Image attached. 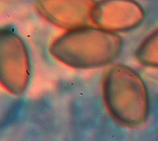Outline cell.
<instances>
[{
	"label": "cell",
	"mask_w": 158,
	"mask_h": 141,
	"mask_svg": "<svg viewBox=\"0 0 158 141\" xmlns=\"http://www.w3.org/2000/svg\"><path fill=\"white\" fill-rule=\"evenodd\" d=\"M121 46V39L115 33L86 25L56 37L50 53L69 67L90 69L110 63L118 55Z\"/></svg>",
	"instance_id": "obj_1"
},
{
	"label": "cell",
	"mask_w": 158,
	"mask_h": 141,
	"mask_svg": "<svg viewBox=\"0 0 158 141\" xmlns=\"http://www.w3.org/2000/svg\"><path fill=\"white\" fill-rule=\"evenodd\" d=\"M94 3L83 1H42L38 3L41 15L66 31L86 26L92 22Z\"/></svg>",
	"instance_id": "obj_5"
},
{
	"label": "cell",
	"mask_w": 158,
	"mask_h": 141,
	"mask_svg": "<svg viewBox=\"0 0 158 141\" xmlns=\"http://www.w3.org/2000/svg\"><path fill=\"white\" fill-rule=\"evenodd\" d=\"M145 17L143 7L131 1L98 3L92 12V23L97 27L112 33L135 28L141 24Z\"/></svg>",
	"instance_id": "obj_4"
},
{
	"label": "cell",
	"mask_w": 158,
	"mask_h": 141,
	"mask_svg": "<svg viewBox=\"0 0 158 141\" xmlns=\"http://www.w3.org/2000/svg\"><path fill=\"white\" fill-rule=\"evenodd\" d=\"M135 58L142 65L158 69V27L140 43L135 51Z\"/></svg>",
	"instance_id": "obj_6"
},
{
	"label": "cell",
	"mask_w": 158,
	"mask_h": 141,
	"mask_svg": "<svg viewBox=\"0 0 158 141\" xmlns=\"http://www.w3.org/2000/svg\"><path fill=\"white\" fill-rule=\"evenodd\" d=\"M102 95L107 111L122 126L138 127L148 118L149 93L144 80L132 68L111 66L103 78Z\"/></svg>",
	"instance_id": "obj_2"
},
{
	"label": "cell",
	"mask_w": 158,
	"mask_h": 141,
	"mask_svg": "<svg viewBox=\"0 0 158 141\" xmlns=\"http://www.w3.org/2000/svg\"><path fill=\"white\" fill-rule=\"evenodd\" d=\"M30 80V61L24 42L14 33L1 32V83L10 93L21 95Z\"/></svg>",
	"instance_id": "obj_3"
}]
</instances>
